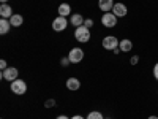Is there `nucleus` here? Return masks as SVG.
Returning a JSON list of instances; mask_svg holds the SVG:
<instances>
[{"instance_id":"obj_1","label":"nucleus","mask_w":158,"mask_h":119,"mask_svg":"<svg viewBox=\"0 0 158 119\" xmlns=\"http://www.w3.org/2000/svg\"><path fill=\"white\" fill-rule=\"evenodd\" d=\"M74 37L79 43H87L89 40H90V29H87L85 25H81V27H76L74 30Z\"/></svg>"},{"instance_id":"obj_2","label":"nucleus","mask_w":158,"mask_h":119,"mask_svg":"<svg viewBox=\"0 0 158 119\" xmlns=\"http://www.w3.org/2000/svg\"><path fill=\"white\" fill-rule=\"evenodd\" d=\"M10 87H11V92L16 95H22V94H25V90H27V84H25V81H22V79H15Z\"/></svg>"},{"instance_id":"obj_3","label":"nucleus","mask_w":158,"mask_h":119,"mask_svg":"<svg viewBox=\"0 0 158 119\" xmlns=\"http://www.w3.org/2000/svg\"><path fill=\"white\" fill-rule=\"evenodd\" d=\"M118 40H117V37H114V35H109V37H104L103 38V48L104 49H108V51H114L115 48H118Z\"/></svg>"},{"instance_id":"obj_4","label":"nucleus","mask_w":158,"mask_h":119,"mask_svg":"<svg viewBox=\"0 0 158 119\" xmlns=\"http://www.w3.org/2000/svg\"><path fill=\"white\" fill-rule=\"evenodd\" d=\"M101 22H103L104 27H115L117 25V16L114 15L112 11L104 13V15L101 16Z\"/></svg>"},{"instance_id":"obj_5","label":"nucleus","mask_w":158,"mask_h":119,"mask_svg":"<svg viewBox=\"0 0 158 119\" xmlns=\"http://www.w3.org/2000/svg\"><path fill=\"white\" fill-rule=\"evenodd\" d=\"M68 59L71 64H77V62H81L84 59V51L81 48H73L70 51V54H68Z\"/></svg>"},{"instance_id":"obj_6","label":"nucleus","mask_w":158,"mask_h":119,"mask_svg":"<svg viewBox=\"0 0 158 119\" xmlns=\"http://www.w3.org/2000/svg\"><path fill=\"white\" fill-rule=\"evenodd\" d=\"M67 25H68V21L65 16H59L54 19V22H52V29H54L56 32H62L67 29Z\"/></svg>"},{"instance_id":"obj_7","label":"nucleus","mask_w":158,"mask_h":119,"mask_svg":"<svg viewBox=\"0 0 158 119\" xmlns=\"http://www.w3.org/2000/svg\"><path fill=\"white\" fill-rule=\"evenodd\" d=\"M2 79H6V81H15L18 79V68L16 67H8L6 70L2 72Z\"/></svg>"},{"instance_id":"obj_8","label":"nucleus","mask_w":158,"mask_h":119,"mask_svg":"<svg viewBox=\"0 0 158 119\" xmlns=\"http://www.w3.org/2000/svg\"><path fill=\"white\" fill-rule=\"evenodd\" d=\"M112 13H114L117 18H123V16H127L128 8H127V5H123V3H115L114 8H112Z\"/></svg>"},{"instance_id":"obj_9","label":"nucleus","mask_w":158,"mask_h":119,"mask_svg":"<svg viewBox=\"0 0 158 119\" xmlns=\"http://www.w3.org/2000/svg\"><path fill=\"white\" fill-rule=\"evenodd\" d=\"M114 5H115V3H114V0H98V7H100V10L104 11V13L112 11Z\"/></svg>"},{"instance_id":"obj_10","label":"nucleus","mask_w":158,"mask_h":119,"mask_svg":"<svg viewBox=\"0 0 158 119\" xmlns=\"http://www.w3.org/2000/svg\"><path fill=\"white\" fill-rule=\"evenodd\" d=\"M0 16L5 18V19H11V16H13V8H11L8 3H2V7H0Z\"/></svg>"},{"instance_id":"obj_11","label":"nucleus","mask_w":158,"mask_h":119,"mask_svg":"<svg viewBox=\"0 0 158 119\" xmlns=\"http://www.w3.org/2000/svg\"><path fill=\"white\" fill-rule=\"evenodd\" d=\"M118 48H120L122 52H130L133 49V43L130 42V40H120V43H118Z\"/></svg>"},{"instance_id":"obj_12","label":"nucleus","mask_w":158,"mask_h":119,"mask_svg":"<svg viewBox=\"0 0 158 119\" xmlns=\"http://www.w3.org/2000/svg\"><path fill=\"white\" fill-rule=\"evenodd\" d=\"M79 86H81V83H79L77 78H68V79H67V87H68L70 90H77Z\"/></svg>"},{"instance_id":"obj_13","label":"nucleus","mask_w":158,"mask_h":119,"mask_svg":"<svg viewBox=\"0 0 158 119\" xmlns=\"http://www.w3.org/2000/svg\"><path fill=\"white\" fill-rule=\"evenodd\" d=\"M70 13H71V7L68 3H60L59 5V16H65V18H67Z\"/></svg>"},{"instance_id":"obj_14","label":"nucleus","mask_w":158,"mask_h":119,"mask_svg":"<svg viewBox=\"0 0 158 119\" xmlns=\"http://www.w3.org/2000/svg\"><path fill=\"white\" fill-rule=\"evenodd\" d=\"M10 21L8 19H5V18H2L0 19V35H6L8 33V30H10Z\"/></svg>"},{"instance_id":"obj_15","label":"nucleus","mask_w":158,"mask_h":119,"mask_svg":"<svg viewBox=\"0 0 158 119\" xmlns=\"http://www.w3.org/2000/svg\"><path fill=\"white\" fill-rule=\"evenodd\" d=\"M22 22H24V18L21 15H13L11 19H10V24L13 27H19V25H22Z\"/></svg>"},{"instance_id":"obj_16","label":"nucleus","mask_w":158,"mask_h":119,"mask_svg":"<svg viewBox=\"0 0 158 119\" xmlns=\"http://www.w3.org/2000/svg\"><path fill=\"white\" fill-rule=\"evenodd\" d=\"M70 22L74 25V27H81V25H84V18L81 15H73L71 19H70Z\"/></svg>"},{"instance_id":"obj_17","label":"nucleus","mask_w":158,"mask_h":119,"mask_svg":"<svg viewBox=\"0 0 158 119\" xmlns=\"http://www.w3.org/2000/svg\"><path fill=\"white\" fill-rule=\"evenodd\" d=\"M87 119H104V116L100 111H90L87 114Z\"/></svg>"},{"instance_id":"obj_18","label":"nucleus","mask_w":158,"mask_h":119,"mask_svg":"<svg viewBox=\"0 0 158 119\" xmlns=\"http://www.w3.org/2000/svg\"><path fill=\"white\" fill-rule=\"evenodd\" d=\"M44 107H46V108L56 107V100H54V99H49V100H46V102H44Z\"/></svg>"},{"instance_id":"obj_19","label":"nucleus","mask_w":158,"mask_h":119,"mask_svg":"<svg viewBox=\"0 0 158 119\" xmlns=\"http://www.w3.org/2000/svg\"><path fill=\"white\" fill-rule=\"evenodd\" d=\"M6 68H8V64H6V60L2 59V60H0V70L3 72V70H6Z\"/></svg>"},{"instance_id":"obj_20","label":"nucleus","mask_w":158,"mask_h":119,"mask_svg":"<svg viewBox=\"0 0 158 119\" xmlns=\"http://www.w3.org/2000/svg\"><path fill=\"white\" fill-rule=\"evenodd\" d=\"M84 25H85V27H87V29H90V27H92V25H94V21H92V19L89 18V19H85V21H84Z\"/></svg>"},{"instance_id":"obj_21","label":"nucleus","mask_w":158,"mask_h":119,"mask_svg":"<svg viewBox=\"0 0 158 119\" xmlns=\"http://www.w3.org/2000/svg\"><path fill=\"white\" fill-rule=\"evenodd\" d=\"M138 62H139V57H138V56H133V57L130 59V64H131V65H136Z\"/></svg>"},{"instance_id":"obj_22","label":"nucleus","mask_w":158,"mask_h":119,"mask_svg":"<svg viewBox=\"0 0 158 119\" xmlns=\"http://www.w3.org/2000/svg\"><path fill=\"white\" fill-rule=\"evenodd\" d=\"M60 64H62V67H67V65H68V64H71V62H70V59H68V57H65V59H62V60H60Z\"/></svg>"},{"instance_id":"obj_23","label":"nucleus","mask_w":158,"mask_h":119,"mask_svg":"<svg viewBox=\"0 0 158 119\" xmlns=\"http://www.w3.org/2000/svg\"><path fill=\"white\" fill-rule=\"evenodd\" d=\"M153 76H155L156 81H158V62L155 64V67H153Z\"/></svg>"},{"instance_id":"obj_24","label":"nucleus","mask_w":158,"mask_h":119,"mask_svg":"<svg viewBox=\"0 0 158 119\" xmlns=\"http://www.w3.org/2000/svg\"><path fill=\"white\" fill-rule=\"evenodd\" d=\"M71 119H84V117H82V116H79V114H76V116H73Z\"/></svg>"},{"instance_id":"obj_25","label":"nucleus","mask_w":158,"mask_h":119,"mask_svg":"<svg viewBox=\"0 0 158 119\" xmlns=\"http://www.w3.org/2000/svg\"><path fill=\"white\" fill-rule=\"evenodd\" d=\"M57 119H68L67 116H63V114H60V116H57Z\"/></svg>"},{"instance_id":"obj_26","label":"nucleus","mask_w":158,"mask_h":119,"mask_svg":"<svg viewBox=\"0 0 158 119\" xmlns=\"http://www.w3.org/2000/svg\"><path fill=\"white\" fill-rule=\"evenodd\" d=\"M147 119H158V116H149Z\"/></svg>"},{"instance_id":"obj_27","label":"nucleus","mask_w":158,"mask_h":119,"mask_svg":"<svg viewBox=\"0 0 158 119\" xmlns=\"http://www.w3.org/2000/svg\"><path fill=\"white\" fill-rule=\"evenodd\" d=\"M8 2V0H2V3H6Z\"/></svg>"},{"instance_id":"obj_28","label":"nucleus","mask_w":158,"mask_h":119,"mask_svg":"<svg viewBox=\"0 0 158 119\" xmlns=\"http://www.w3.org/2000/svg\"><path fill=\"white\" fill-rule=\"evenodd\" d=\"M106 119H111V117H106Z\"/></svg>"}]
</instances>
